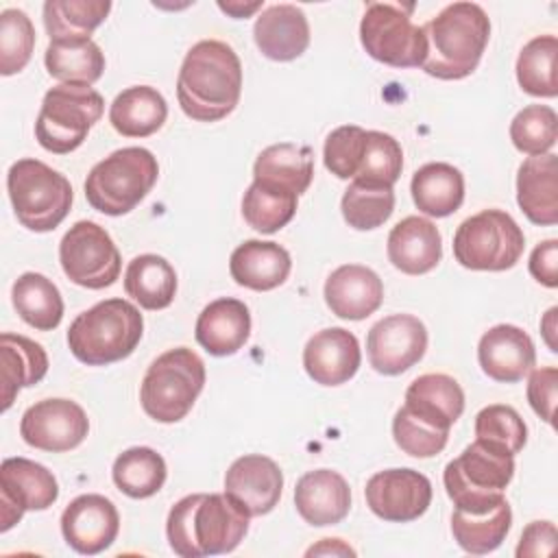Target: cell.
Wrapping results in <instances>:
<instances>
[{
	"label": "cell",
	"instance_id": "32",
	"mask_svg": "<svg viewBox=\"0 0 558 558\" xmlns=\"http://www.w3.org/2000/svg\"><path fill=\"white\" fill-rule=\"evenodd\" d=\"M410 192L418 211L432 218H445L460 209L464 201V177L451 163H425L414 172Z\"/></svg>",
	"mask_w": 558,
	"mask_h": 558
},
{
	"label": "cell",
	"instance_id": "34",
	"mask_svg": "<svg viewBox=\"0 0 558 558\" xmlns=\"http://www.w3.org/2000/svg\"><path fill=\"white\" fill-rule=\"evenodd\" d=\"M13 307L20 318L37 331H52L63 318L59 288L41 272H24L11 288Z\"/></svg>",
	"mask_w": 558,
	"mask_h": 558
},
{
	"label": "cell",
	"instance_id": "7",
	"mask_svg": "<svg viewBox=\"0 0 558 558\" xmlns=\"http://www.w3.org/2000/svg\"><path fill=\"white\" fill-rule=\"evenodd\" d=\"M7 192L22 227L35 233L57 229L70 214V181L39 159H17L7 172Z\"/></svg>",
	"mask_w": 558,
	"mask_h": 558
},
{
	"label": "cell",
	"instance_id": "21",
	"mask_svg": "<svg viewBox=\"0 0 558 558\" xmlns=\"http://www.w3.org/2000/svg\"><path fill=\"white\" fill-rule=\"evenodd\" d=\"M384 283L379 275L362 264L338 266L325 281V303L338 318L362 320L379 310Z\"/></svg>",
	"mask_w": 558,
	"mask_h": 558
},
{
	"label": "cell",
	"instance_id": "24",
	"mask_svg": "<svg viewBox=\"0 0 558 558\" xmlns=\"http://www.w3.org/2000/svg\"><path fill=\"white\" fill-rule=\"evenodd\" d=\"M403 410L429 427L449 432L464 412V392L453 377L427 373L408 386Z\"/></svg>",
	"mask_w": 558,
	"mask_h": 558
},
{
	"label": "cell",
	"instance_id": "22",
	"mask_svg": "<svg viewBox=\"0 0 558 558\" xmlns=\"http://www.w3.org/2000/svg\"><path fill=\"white\" fill-rule=\"evenodd\" d=\"M294 506L310 525H336L349 514L351 488L338 471H307L294 486Z\"/></svg>",
	"mask_w": 558,
	"mask_h": 558
},
{
	"label": "cell",
	"instance_id": "9",
	"mask_svg": "<svg viewBox=\"0 0 558 558\" xmlns=\"http://www.w3.org/2000/svg\"><path fill=\"white\" fill-rule=\"evenodd\" d=\"M102 111L105 100L92 85L59 83L41 100L35 137L44 150L68 155L85 142Z\"/></svg>",
	"mask_w": 558,
	"mask_h": 558
},
{
	"label": "cell",
	"instance_id": "41",
	"mask_svg": "<svg viewBox=\"0 0 558 558\" xmlns=\"http://www.w3.org/2000/svg\"><path fill=\"white\" fill-rule=\"evenodd\" d=\"M342 216L349 227L357 231H371L381 227L395 211V192L386 185H368L353 181L340 203Z\"/></svg>",
	"mask_w": 558,
	"mask_h": 558
},
{
	"label": "cell",
	"instance_id": "36",
	"mask_svg": "<svg viewBox=\"0 0 558 558\" xmlns=\"http://www.w3.org/2000/svg\"><path fill=\"white\" fill-rule=\"evenodd\" d=\"M512 523V510L508 501H499L495 508L486 512H464V510H453L451 514V532L456 543L466 551V554H488L495 551L506 534L510 532Z\"/></svg>",
	"mask_w": 558,
	"mask_h": 558
},
{
	"label": "cell",
	"instance_id": "39",
	"mask_svg": "<svg viewBox=\"0 0 558 558\" xmlns=\"http://www.w3.org/2000/svg\"><path fill=\"white\" fill-rule=\"evenodd\" d=\"M556 54L558 39L556 35H538L530 39L517 59V81L521 89L538 98H556Z\"/></svg>",
	"mask_w": 558,
	"mask_h": 558
},
{
	"label": "cell",
	"instance_id": "8",
	"mask_svg": "<svg viewBox=\"0 0 558 558\" xmlns=\"http://www.w3.org/2000/svg\"><path fill=\"white\" fill-rule=\"evenodd\" d=\"M205 386V364L187 347L161 353L148 366L140 401L144 412L157 423H177L187 416Z\"/></svg>",
	"mask_w": 558,
	"mask_h": 558
},
{
	"label": "cell",
	"instance_id": "14",
	"mask_svg": "<svg viewBox=\"0 0 558 558\" xmlns=\"http://www.w3.org/2000/svg\"><path fill=\"white\" fill-rule=\"evenodd\" d=\"M89 432L85 410L70 399H41L33 403L20 421V436L26 445L63 453L78 447Z\"/></svg>",
	"mask_w": 558,
	"mask_h": 558
},
{
	"label": "cell",
	"instance_id": "51",
	"mask_svg": "<svg viewBox=\"0 0 558 558\" xmlns=\"http://www.w3.org/2000/svg\"><path fill=\"white\" fill-rule=\"evenodd\" d=\"M355 556V549H351L342 538H323L318 545H312L305 556Z\"/></svg>",
	"mask_w": 558,
	"mask_h": 558
},
{
	"label": "cell",
	"instance_id": "53",
	"mask_svg": "<svg viewBox=\"0 0 558 558\" xmlns=\"http://www.w3.org/2000/svg\"><path fill=\"white\" fill-rule=\"evenodd\" d=\"M218 7L225 11V13H229V15H233V17H246L248 13H253V11H257L259 7H262V2H251V4H242V2H218Z\"/></svg>",
	"mask_w": 558,
	"mask_h": 558
},
{
	"label": "cell",
	"instance_id": "40",
	"mask_svg": "<svg viewBox=\"0 0 558 558\" xmlns=\"http://www.w3.org/2000/svg\"><path fill=\"white\" fill-rule=\"evenodd\" d=\"M299 196L279 187L253 181L242 198V216L259 233H275L296 214Z\"/></svg>",
	"mask_w": 558,
	"mask_h": 558
},
{
	"label": "cell",
	"instance_id": "2",
	"mask_svg": "<svg viewBox=\"0 0 558 558\" xmlns=\"http://www.w3.org/2000/svg\"><path fill=\"white\" fill-rule=\"evenodd\" d=\"M242 94V63L235 50L218 39L194 44L177 76V98L183 113L196 122L227 118Z\"/></svg>",
	"mask_w": 558,
	"mask_h": 558
},
{
	"label": "cell",
	"instance_id": "4",
	"mask_svg": "<svg viewBox=\"0 0 558 558\" xmlns=\"http://www.w3.org/2000/svg\"><path fill=\"white\" fill-rule=\"evenodd\" d=\"M144 333L140 310L126 299H105L81 312L68 329L72 355L87 366H107L129 357Z\"/></svg>",
	"mask_w": 558,
	"mask_h": 558
},
{
	"label": "cell",
	"instance_id": "43",
	"mask_svg": "<svg viewBox=\"0 0 558 558\" xmlns=\"http://www.w3.org/2000/svg\"><path fill=\"white\" fill-rule=\"evenodd\" d=\"M510 140L517 150L536 157L554 148L558 140V116L547 105H527L510 122Z\"/></svg>",
	"mask_w": 558,
	"mask_h": 558
},
{
	"label": "cell",
	"instance_id": "15",
	"mask_svg": "<svg viewBox=\"0 0 558 558\" xmlns=\"http://www.w3.org/2000/svg\"><path fill=\"white\" fill-rule=\"evenodd\" d=\"M366 506L384 521L408 523L425 514L432 504V482L414 469H386L364 488Z\"/></svg>",
	"mask_w": 558,
	"mask_h": 558
},
{
	"label": "cell",
	"instance_id": "26",
	"mask_svg": "<svg viewBox=\"0 0 558 558\" xmlns=\"http://www.w3.org/2000/svg\"><path fill=\"white\" fill-rule=\"evenodd\" d=\"M517 203L530 222H558V157L554 153L527 157L517 172Z\"/></svg>",
	"mask_w": 558,
	"mask_h": 558
},
{
	"label": "cell",
	"instance_id": "45",
	"mask_svg": "<svg viewBox=\"0 0 558 558\" xmlns=\"http://www.w3.org/2000/svg\"><path fill=\"white\" fill-rule=\"evenodd\" d=\"M475 438L488 445H495L499 449H506L508 453L514 456L525 447L527 427L514 408L493 403L477 412Z\"/></svg>",
	"mask_w": 558,
	"mask_h": 558
},
{
	"label": "cell",
	"instance_id": "38",
	"mask_svg": "<svg viewBox=\"0 0 558 558\" xmlns=\"http://www.w3.org/2000/svg\"><path fill=\"white\" fill-rule=\"evenodd\" d=\"M166 475V460L150 447H131L122 451L111 469L113 484L131 499H146L159 493Z\"/></svg>",
	"mask_w": 558,
	"mask_h": 558
},
{
	"label": "cell",
	"instance_id": "42",
	"mask_svg": "<svg viewBox=\"0 0 558 558\" xmlns=\"http://www.w3.org/2000/svg\"><path fill=\"white\" fill-rule=\"evenodd\" d=\"M401 168H403L401 144L388 133L366 131L364 155L353 181L392 187L401 177Z\"/></svg>",
	"mask_w": 558,
	"mask_h": 558
},
{
	"label": "cell",
	"instance_id": "23",
	"mask_svg": "<svg viewBox=\"0 0 558 558\" xmlns=\"http://www.w3.org/2000/svg\"><path fill=\"white\" fill-rule=\"evenodd\" d=\"M196 342L216 357L238 353L251 336V312L244 301L222 296L203 307L194 327Z\"/></svg>",
	"mask_w": 558,
	"mask_h": 558
},
{
	"label": "cell",
	"instance_id": "13",
	"mask_svg": "<svg viewBox=\"0 0 558 558\" xmlns=\"http://www.w3.org/2000/svg\"><path fill=\"white\" fill-rule=\"evenodd\" d=\"M59 497L54 475L28 458H7L0 464V530L9 532L26 510H46Z\"/></svg>",
	"mask_w": 558,
	"mask_h": 558
},
{
	"label": "cell",
	"instance_id": "50",
	"mask_svg": "<svg viewBox=\"0 0 558 558\" xmlns=\"http://www.w3.org/2000/svg\"><path fill=\"white\" fill-rule=\"evenodd\" d=\"M530 275L547 286L556 288L558 286V240H545L538 246H534L530 255Z\"/></svg>",
	"mask_w": 558,
	"mask_h": 558
},
{
	"label": "cell",
	"instance_id": "37",
	"mask_svg": "<svg viewBox=\"0 0 558 558\" xmlns=\"http://www.w3.org/2000/svg\"><path fill=\"white\" fill-rule=\"evenodd\" d=\"M44 63L48 74L61 83L92 85L105 72V54L94 39L50 41Z\"/></svg>",
	"mask_w": 558,
	"mask_h": 558
},
{
	"label": "cell",
	"instance_id": "46",
	"mask_svg": "<svg viewBox=\"0 0 558 558\" xmlns=\"http://www.w3.org/2000/svg\"><path fill=\"white\" fill-rule=\"evenodd\" d=\"M366 131L357 124H344L333 129L323 148L325 168L338 179H355L364 155Z\"/></svg>",
	"mask_w": 558,
	"mask_h": 558
},
{
	"label": "cell",
	"instance_id": "35",
	"mask_svg": "<svg viewBox=\"0 0 558 558\" xmlns=\"http://www.w3.org/2000/svg\"><path fill=\"white\" fill-rule=\"evenodd\" d=\"M111 11L109 0H48L44 4V26L50 41L92 39L89 35Z\"/></svg>",
	"mask_w": 558,
	"mask_h": 558
},
{
	"label": "cell",
	"instance_id": "31",
	"mask_svg": "<svg viewBox=\"0 0 558 558\" xmlns=\"http://www.w3.org/2000/svg\"><path fill=\"white\" fill-rule=\"evenodd\" d=\"M166 118L168 102L150 85L122 89L109 107V122L124 137H148L163 126Z\"/></svg>",
	"mask_w": 558,
	"mask_h": 558
},
{
	"label": "cell",
	"instance_id": "44",
	"mask_svg": "<svg viewBox=\"0 0 558 558\" xmlns=\"http://www.w3.org/2000/svg\"><path fill=\"white\" fill-rule=\"evenodd\" d=\"M35 48V26L20 9L0 13V74L11 76L26 68Z\"/></svg>",
	"mask_w": 558,
	"mask_h": 558
},
{
	"label": "cell",
	"instance_id": "11",
	"mask_svg": "<svg viewBox=\"0 0 558 558\" xmlns=\"http://www.w3.org/2000/svg\"><path fill=\"white\" fill-rule=\"evenodd\" d=\"M414 4L371 2L360 22V41L368 57L390 68H421L427 54L423 26L410 17Z\"/></svg>",
	"mask_w": 558,
	"mask_h": 558
},
{
	"label": "cell",
	"instance_id": "1",
	"mask_svg": "<svg viewBox=\"0 0 558 558\" xmlns=\"http://www.w3.org/2000/svg\"><path fill=\"white\" fill-rule=\"evenodd\" d=\"M248 519V512L227 493H196L170 508L166 536L181 558L229 554L244 541Z\"/></svg>",
	"mask_w": 558,
	"mask_h": 558
},
{
	"label": "cell",
	"instance_id": "47",
	"mask_svg": "<svg viewBox=\"0 0 558 558\" xmlns=\"http://www.w3.org/2000/svg\"><path fill=\"white\" fill-rule=\"evenodd\" d=\"M392 436L397 447L412 458L438 456L449 440V432L425 425L423 421L408 414L403 408H399L392 418Z\"/></svg>",
	"mask_w": 558,
	"mask_h": 558
},
{
	"label": "cell",
	"instance_id": "29",
	"mask_svg": "<svg viewBox=\"0 0 558 558\" xmlns=\"http://www.w3.org/2000/svg\"><path fill=\"white\" fill-rule=\"evenodd\" d=\"M314 179V153L310 146L279 142L264 148L253 163V181L301 196Z\"/></svg>",
	"mask_w": 558,
	"mask_h": 558
},
{
	"label": "cell",
	"instance_id": "10",
	"mask_svg": "<svg viewBox=\"0 0 558 558\" xmlns=\"http://www.w3.org/2000/svg\"><path fill=\"white\" fill-rule=\"evenodd\" d=\"M523 248L521 227L501 209H484L462 220L453 235V257L469 270H508L521 259Z\"/></svg>",
	"mask_w": 558,
	"mask_h": 558
},
{
	"label": "cell",
	"instance_id": "6",
	"mask_svg": "<svg viewBox=\"0 0 558 558\" xmlns=\"http://www.w3.org/2000/svg\"><path fill=\"white\" fill-rule=\"evenodd\" d=\"M159 177L157 157L142 146L113 150L98 161L85 179L87 203L107 216H122L135 209L153 190Z\"/></svg>",
	"mask_w": 558,
	"mask_h": 558
},
{
	"label": "cell",
	"instance_id": "25",
	"mask_svg": "<svg viewBox=\"0 0 558 558\" xmlns=\"http://www.w3.org/2000/svg\"><path fill=\"white\" fill-rule=\"evenodd\" d=\"M253 37L264 57L292 61L310 46V24L296 4H272L257 15Z\"/></svg>",
	"mask_w": 558,
	"mask_h": 558
},
{
	"label": "cell",
	"instance_id": "3",
	"mask_svg": "<svg viewBox=\"0 0 558 558\" xmlns=\"http://www.w3.org/2000/svg\"><path fill=\"white\" fill-rule=\"evenodd\" d=\"M427 54L425 74L440 81H458L469 76L488 44L490 20L475 2H451L423 26Z\"/></svg>",
	"mask_w": 558,
	"mask_h": 558
},
{
	"label": "cell",
	"instance_id": "49",
	"mask_svg": "<svg viewBox=\"0 0 558 558\" xmlns=\"http://www.w3.org/2000/svg\"><path fill=\"white\" fill-rule=\"evenodd\" d=\"M556 547V525L551 521H532L517 545L519 558L530 556H549Z\"/></svg>",
	"mask_w": 558,
	"mask_h": 558
},
{
	"label": "cell",
	"instance_id": "20",
	"mask_svg": "<svg viewBox=\"0 0 558 558\" xmlns=\"http://www.w3.org/2000/svg\"><path fill=\"white\" fill-rule=\"evenodd\" d=\"M360 362V342L342 327H329L314 333L303 349L305 373L320 386H340L349 381L357 373Z\"/></svg>",
	"mask_w": 558,
	"mask_h": 558
},
{
	"label": "cell",
	"instance_id": "30",
	"mask_svg": "<svg viewBox=\"0 0 558 558\" xmlns=\"http://www.w3.org/2000/svg\"><path fill=\"white\" fill-rule=\"evenodd\" d=\"M2 366V412H7L22 388L39 384L48 373V355L44 347L26 336L4 331L0 336Z\"/></svg>",
	"mask_w": 558,
	"mask_h": 558
},
{
	"label": "cell",
	"instance_id": "52",
	"mask_svg": "<svg viewBox=\"0 0 558 558\" xmlns=\"http://www.w3.org/2000/svg\"><path fill=\"white\" fill-rule=\"evenodd\" d=\"M556 314H558V307H551V310L545 314L543 323H541V331H543L545 342L549 344L551 351H558V344H556V340H554V333H556Z\"/></svg>",
	"mask_w": 558,
	"mask_h": 558
},
{
	"label": "cell",
	"instance_id": "12",
	"mask_svg": "<svg viewBox=\"0 0 558 558\" xmlns=\"http://www.w3.org/2000/svg\"><path fill=\"white\" fill-rule=\"evenodd\" d=\"M65 277L87 290H102L120 277L122 259L111 235L92 220L74 222L59 242Z\"/></svg>",
	"mask_w": 558,
	"mask_h": 558
},
{
	"label": "cell",
	"instance_id": "48",
	"mask_svg": "<svg viewBox=\"0 0 558 558\" xmlns=\"http://www.w3.org/2000/svg\"><path fill=\"white\" fill-rule=\"evenodd\" d=\"M556 397H558V368L543 366V368L530 371L527 401H530L532 410L549 425L554 423Z\"/></svg>",
	"mask_w": 558,
	"mask_h": 558
},
{
	"label": "cell",
	"instance_id": "27",
	"mask_svg": "<svg viewBox=\"0 0 558 558\" xmlns=\"http://www.w3.org/2000/svg\"><path fill=\"white\" fill-rule=\"evenodd\" d=\"M388 259L405 275H425L442 257V238L438 227L421 216L399 220L388 235Z\"/></svg>",
	"mask_w": 558,
	"mask_h": 558
},
{
	"label": "cell",
	"instance_id": "16",
	"mask_svg": "<svg viewBox=\"0 0 558 558\" xmlns=\"http://www.w3.org/2000/svg\"><path fill=\"white\" fill-rule=\"evenodd\" d=\"M427 349V329L412 314H392L375 323L366 338L371 366L381 375H401L412 368Z\"/></svg>",
	"mask_w": 558,
	"mask_h": 558
},
{
	"label": "cell",
	"instance_id": "17",
	"mask_svg": "<svg viewBox=\"0 0 558 558\" xmlns=\"http://www.w3.org/2000/svg\"><path fill=\"white\" fill-rule=\"evenodd\" d=\"M118 532L120 514L113 501L98 493L78 495L61 514V534L65 543L83 556H96L111 547Z\"/></svg>",
	"mask_w": 558,
	"mask_h": 558
},
{
	"label": "cell",
	"instance_id": "5",
	"mask_svg": "<svg viewBox=\"0 0 558 558\" xmlns=\"http://www.w3.org/2000/svg\"><path fill=\"white\" fill-rule=\"evenodd\" d=\"M514 475V456L484 440L471 442L442 473L445 490L456 510L486 512L504 501V490Z\"/></svg>",
	"mask_w": 558,
	"mask_h": 558
},
{
	"label": "cell",
	"instance_id": "18",
	"mask_svg": "<svg viewBox=\"0 0 558 558\" xmlns=\"http://www.w3.org/2000/svg\"><path fill=\"white\" fill-rule=\"evenodd\" d=\"M283 473L275 460L262 453L238 458L225 475V493L233 497L248 517L268 514L281 497Z\"/></svg>",
	"mask_w": 558,
	"mask_h": 558
},
{
	"label": "cell",
	"instance_id": "19",
	"mask_svg": "<svg viewBox=\"0 0 558 558\" xmlns=\"http://www.w3.org/2000/svg\"><path fill=\"white\" fill-rule=\"evenodd\" d=\"M477 360L482 371L501 384L521 381L536 364V349L532 338L517 325L490 327L477 344Z\"/></svg>",
	"mask_w": 558,
	"mask_h": 558
},
{
	"label": "cell",
	"instance_id": "33",
	"mask_svg": "<svg viewBox=\"0 0 558 558\" xmlns=\"http://www.w3.org/2000/svg\"><path fill=\"white\" fill-rule=\"evenodd\" d=\"M124 292L144 310H163L174 301L177 272L161 255H137L126 266Z\"/></svg>",
	"mask_w": 558,
	"mask_h": 558
},
{
	"label": "cell",
	"instance_id": "28",
	"mask_svg": "<svg viewBox=\"0 0 558 558\" xmlns=\"http://www.w3.org/2000/svg\"><path fill=\"white\" fill-rule=\"evenodd\" d=\"M292 268L290 253L277 242L246 240L229 257V272L238 286L255 292L279 288Z\"/></svg>",
	"mask_w": 558,
	"mask_h": 558
}]
</instances>
